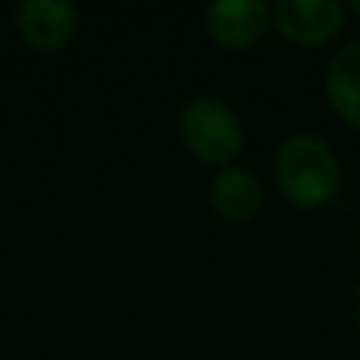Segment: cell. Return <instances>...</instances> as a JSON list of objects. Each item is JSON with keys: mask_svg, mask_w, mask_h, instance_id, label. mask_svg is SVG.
Returning a JSON list of instances; mask_svg holds the SVG:
<instances>
[{"mask_svg": "<svg viewBox=\"0 0 360 360\" xmlns=\"http://www.w3.org/2000/svg\"><path fill=\"white\" fill-rule=\"evenodd\" d=\"M349 8H352V11H357V14H360V0H352V3H349Z\"/></svg>", "mask_w": 360, "mask_h": 360, "instance_id": "obj_8", "label": "cell"}, {"mask_svg": "<svg viewBox=\"0 0 360 360\" xmlns=\"http://www.w3.org/2000/svg\"><path fill=\"white\" fill-rule=\"evenodd\" d=\"M273 25L287 42L315 48L340 31L343 6L335 0H278L273 6Z\"/></svg>", "mask_w": 360, "mask_h": 360, "instance_id": "obj_4", "label": "cell"}, {"mask_svg": "<svg viewBox=\"0 0 360 360\" xmlns=\"http://www.w3.org/2000/svg\"><path fill=\"white\" fill-rule=\"evenodd\" d=\"M357 329H360V307H357Z\"/></svg>", "mask_w": 360, "mask_h": 360, "instance_id": "obj_9", "label": "cell"}, {"mask_svg": "<svg viewBox=\"0 0 360 360\" xmlns=\"http://www.w3.org/2000/svg\"><path fill=\"white\" fill-rule=\"evenodd\" d=\"M177 132L183 146L200 163L225 169L245 143L239 115L217 96H194L177 115Z\"/></svg>", "mask_w": 360, "mask_h": 360, "instance_id": "obj_2", "label": "cell"}, {"mask_svg": "<svg viewBox=\"0 0 360 360\" xmlns=\"http://www.w3.org/2000/svg\"><path fill=\"white\" fill-rule=\"evenodd\" d=\"M281 194L298 208L326 205L340 188V166L335 152L315 135H290L273 160Z\"/></svg>", "mask_w": 360, "mask_h": 360, "instance_id": "obj_1", "label": "cell"}, {"mask_svg": "<svg viewBox=\"0 0 360 360\" xmlns=\"http://www.w3.org/2000/svg\"><path fill=\"white\" fill-rule=\"evenodd\" d=\"M326 98L332 110L360 129V42L338 48L326 68Z\"/></svg>", "mask_w": 360, "mask_h": 360, "instance_id": "obj_7", "label": "cell"}, {"mask_svg": "<svg viewBox=\"0 0 360 360\" xmlns=\"http://www.w3.org/2000/svg\"><path fill=\"white\" fill-rule=\"evenodd\" d=\"M262 183L253 172L239 166H225L211 183V205L228 222L250 219L262 205Z\"/></svg>", "mask_w": 360, "mask_h": 360, "instance_id": "obj_6", "label": "cell"}, {"mask_svg": "<svg viewBox=\"0 0 360 360\" xmlns=\"http://www.w3.org/2000/svg\"><path fill=\"white\" fill-rule=\"evenodd\" d=\"M273 22L264 0H217L205 11L208 37L225 51H248L259 45Z\"/></svg>", "mask_w": 360, "mask_h": 360, "instance_id": "obj_3", "label": "cell"}, {"mask_svg": "<svg viewBox=\"0 0 360 360\" xmlns=\"http://www.w3.org/2000/svg\"><path fill=\"white\" fill-rule=\"evenodd\" d=\"M14 20L20 37L42 53L62 51L79 28L76 6L68 0H22L14 11Z\"/></svg>", "mask_w": 360, "mask_h": 360, "instance_id": "obj_5", "label": "cell"}]
</instances>
